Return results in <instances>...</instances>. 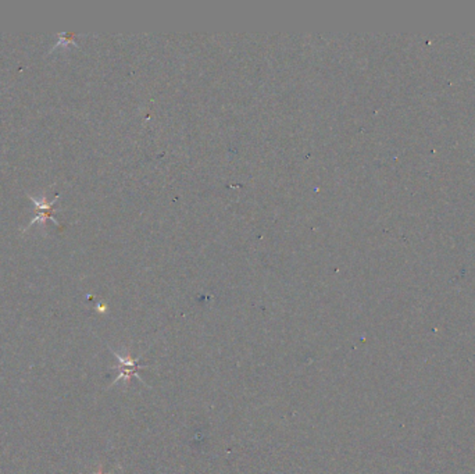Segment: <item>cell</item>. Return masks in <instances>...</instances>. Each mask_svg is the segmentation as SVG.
<instances>
[{"label": "cell", "instance_id": "cell-1", "mask_svg": "<svg viewBox=\"0 0 475 474\" xmlns=\"http://www.w3.org/2000/svg\"><path fill=\"white\" fill-rule=\"evenodd\" d=\"M111 353H113V355L116 356V359L118 360V366L114 368V369H117L120 371V374H118V377L114 380L113 385H114L116 383L121 381V380H124L126 385H130V384H131L132 377H136L142 384H145V381L138 375V371L141 369H148L149 366H146V365H139V363H138L139 359L132 358L130 352L127 353V356H121L120 353H117L116 351L111 349ZM145 385H146V384H145Z\"/></svg>", "mask_w": 475, "mask_h": 474}, {"label": "cell", "instance_id": "cell-2", "mask_svg": "<svg viewBox=\"0 0 475 474\" xmlns=\"http://www.w3.org/2000/svg\"><path fill=\"white\" fill-rule=\"evenodd\" d=\"M93 474H107V473H103V472H102V470H99V472H98V473H93Z\"/></svg>", "mask_w": 475, "mask_h": 474}]
</instances>
